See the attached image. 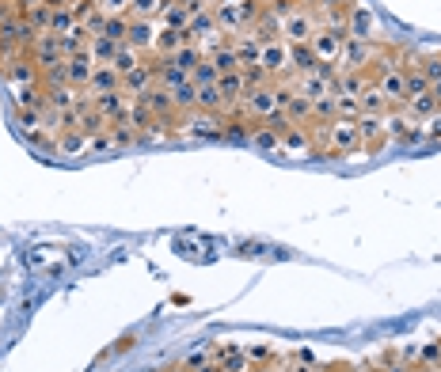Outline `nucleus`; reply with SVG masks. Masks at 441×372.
I'll list each match as a JSON object with an SVG mask.
<instances>
[{
    "mask_svg": "<svg viewBox=\"0 0 441 372\" xmlns=\"http://www.w3.org/2000/svg\"><path fill=\"white\" fill-rule=\"evenodd\" d=\"M316 31H319V19H316V12H304V8H293V12L282 19V42H289V46L312 42Z\"/></svg>",
    "mask_w": 441,
    "mask_h": 372,
    "instance_id": "1",
    "label": "nucleus"
},
{
    "mask_svg": "<svg viewBox=\"0 0 441 372\" xmlns=\"http://www.w3.org/2000/svg\"><path fill=\"white\" fill-rule=\"evenodd\" d=\"M350 35H346V27H319L316 35H312V53L324 65H339V53H343V42H346Z\"/></svg>",
    "mask_w": 441,
    "mask_h": 372,
    "instance_id": "2",
    "label": "nucleus"
},
{
    "mask_svg": "<svg viewBox=\"0 0 441 372\" xmlns=\"http://www.w3.org/2000/svg\"><path fill=\"white\" fill-rule=\"evenodd\" d=\"M373 58H377V46L373 42H361V38H346L343 42V53H339V72H366Z\"/></svg>",
    "mask_w": 441,
    "mask_h": 372,
    "instance_id": "3",
    "label": "nucleus"
},
{
    "mask_svg": "<svg viewBox=\"0 0 441 372\" xmlns=\"http://www.w3.org/2000/svg\"><path fill=\"white\" fill-rule=\"evenodd\" d=\"M186 133L198 141H225V118L217 111H191L186 118Z\"/></svg>",
    "mask_w": 441,
    "mask_h": 372,
    "instance_id": "4",
    "label": "nucleus"
},
{
    "mask_svg": "<svg viewBox=\"0 0 441 372\" xmlns=\"http://www.w3.org/2000/svg\"><path fill=\"white\" fill-rule=\"evenodd\" d=\"M289 42H282V38H274V42H262V53H259V65L267 69V76L274 80V76H282V72H293V58H289Z\"/></svg>",
    "mask_w": 441,
    "mask_h": 372,
    "instance_id": "5",
    "label": "nucleus"
},
{
    "mask_svg": "<svg viewBox=\"0 0 441 372\" xmlns=\"http://www.w3.org/2000/svg\"><path fill=\"white\" fill-rule=\"evenodd\" d=\"M312 148H316L312 126H289V129H282V156H312Z\"/></svg>",
    "mask_w": 441,
    "mask_h": 372,
    "instance_id": "6",
    "label": "nucleus"
},
{
    "mask_svg": "<svg viewBox=\"0 0 441 372\" xmlns=\"http://www.w3.org/2000/svg\"><path fill=\"white\" fill-rule=\"evenodd\" d=\"M95 111L107 118L110 126L115 122H126V111H129V95L126 92H103V95H92Z\"/></svg>",
    "mask_w": 441,
    "mask_h": 372,
    "instance_id": "7",
    "label": "nucleus"
},
{
    "mask_svg": "<svg viewBox=\"0 0 441 372\" xmlns=\"http://www.w3.org/2000/svg\"><path fill=\"white\" fill-rule=\"evenodd\" d=\"M92 72H95V61H92V53H73V58H65V76H69V84L80 92V87L92 84Z\"/></svg>",
    "mask_w": 441,
    "mask_h": 372,
    "instance_id": "8",
    "label": "nucleus"
},
{
    "mask_svg": "<svg viewBox=\"0 0 441 372\" xmlns=\"http://www.w3.org/2000/svg\"><path fill=\"white\" fill-rule=\"evenodd\" d=\"M403 72H407V69H388V72H381L377 80H373V84L381 87V95H384V99H388V106H403V103H407Z\"/></svg>",
    "mask_w": 441,
    "mask_h": 372,
    "instance_id": "9",
    "label": "nucleus"
},
{
    "mask_svg": "<svg viewBox=\"0 0 441 372\" xmlns=\"http://www.w3.org/2000/svg\"><path fill=\"white\" fill-rule=\"evenodd\" d=\"M8 84H16V87H42V72H38V65L27 58H16L12 65H8Z\"/></svg>",
    "mask_w": 441,
    "mask_h": 372,
    "instance_id": "10",
    "label": "nucleus"
},
{
    "mask_svg": "<svg viewBox=\"0 0 441 372\" xmlns=\"http://www.w3.org/2000/svg\"><path fill=\"white\" fill-rule=\"evenodd\" d=\"M141 103H145V106H149V111H152V118H160V122H164V126H168V118L175 114V103H171V92H168V87H160V84H152V87H149V92H145V95H141Z\"/></svg>",
    "mask_w": 441,
    "mask_h": 372,
    "instance_id": "11",
    "label": "nucleus"
},
{
    "mask_svg": "<svg viewBox=\"0 0 441 372\" xmlns=\"http://www.w3.org/2000/svg\"><path fill=\"white\" fill-rule=\"evenodd\" d=\"M373 31H377V16H373L369 8H350L346 35L350 38H361V42H373Z\"/></svg>",
    "mask_w": 441,
    "mask_h": 372,
    "instance_id": "12",
    "label": "nucleus"
},
{
    "mask_svg": "<svg viewBox=\"0 0 441 372\" xmlns=\"http://www.w3.org/2000/svg\"><path fill=\"white\" fill-rule=\"evenodd\" d=\"M191 31H171V27H160L156 31V46H152V53H156V58H171L175 50H183V46H191Z\"/></svg>",
    "mask_w": 441,
    "mask_h": 372,
    "instance_id": "13",
    "label": "nucleus"
},
{
    "mask_svg": "<svg viewBox=\"0 0 441 372\" xmlns=\"http://www.w3.org/2000/svg\"><path fill=\"white\" fill-rule=\"evenodd\" d=\"M152 84H156V72L149 69V61H141L134 72H126V76H122V92L129 95V99H141V95H145Z\"/></svg>",
    "mask_w": 441,
    "mask_h": 372,
    "instance_id": "14",
    "label": "nucleus"
},
{
    "mask_svg": "<svg viewBox=\"0 0 441 372\" xmlns=\"http://www.w3.org/2000/svg\"><path fill=\"white\" fill-rule=\"evenodd\" d=\"M217 87H220V99H225V106H236V103H244V95H248V80H244V72H220L217 76Z\"/></svg>",
    "mask_w": 441,
    "mask_h": 372,
    "instance_id": "15",
    "label": "nucleus"
},
{
    "mask_svg": "<svg viewBox=\"0 0 441 372\" xmlns=\"http://www.w3.org/2000/svg\"><path fill=\"white\" fill-rule=\"evenodd\" d=\"M233 50H236V58H240V69L244 65H259V53H262V38L255 35V31H240V35L233 38Z\"/></svg>",
    "mask_w": 441,
    "mask_h": 372,
    "instance_id": "16",
    "label": "nucleus"
},
{
    "mask_svg": "<svg viewBox=\"0 0 441 372\" xmlns=\"http://www.w3.org/2000/svg\"><path fill=\"white\" fill-rule=\"evenodd\" d=\"M126 42H129L137 53H152V46H156V27H152V19H129Z\"/></svg>",
    "mask_w": 441,
    "mask_h": 372,
    "instance_id": "17",
    "label": "nucleus"
},
{
    "mask_svg": "<svg viewBox=\"0 0 441 372\" xmlns=\"http://www.w3.org/2000/svg\"><path fill=\"white\" fill-rule=\"evenodd\" d=\"M103 92H122V76L110 69V65H95L92 84H87V99H92V95H103Z\"/></svg>",
    "mask_w": 441,
    "mask_h": 372,
    "instance_id": "18",
    "label": "nucleus"
},
{
    "mask_svg": "<svg viewBox=\"0 0 441 372\" xmlns=\"http://www.w3.org/2000/svg\"><path fill=\"white\" fill-rule=\"evenodd\" d=\"M42 92H46V106H50V111H76V103H80V92H76L73 84L42 87Z\"/></svg>",
    "mask_w": 441,
    "mask_h": 372,
    "instance_id": "19",
    "label": "nucleus"
},
{
    "mask_svg": "<svg viewBox=\"0 0 441 372\" xmlns=\"http://www.w3.org/2000/svg\"><path fill=\"white\" fill-rule=\"evenodd\" d=\"M437 111H441V106L434 103V95H430V92H426V95H411V99L403 103V114L415 118V122H430Z\"/></svg>",
    "mask_w": 441,
    "mask_h": 372,
    "instance_id": "20",
    "label": "nucleus"
},
{
    "mask_svg": "<svg viewBox=\"0 0 441 372\" xmlns=\"http://www.w3.org/2000/svg\"><path fill=\"white\" fill-rule=\"evenodd\" d=\"M369 84H373V80H369L366 72H346V69H343V72L335 76V84H331V92H335V95H361Z\"/></svg>",
    "mask_w": 441,
    "mask_h": 372,
    "instance_id": "21",
    "label": "nucleus"
},
{
    "mask_svg": "<svg viewBox=\"0 0 441 372\" xmlns=\"http://www.w3.org/2000/svg\"><path fill=\"white\" fill-rule=\"evenodd\" d=\"M346 16L350 4H343V0H319L316 8V19H324V27H346Z\"/></svg>",
    "mask_w": 441,
    "mask_h": 372,
    "instance_id": "22",
    "label": "nucleus"
},
{
    "mask_svg": "<svg viewBox=\"0 0 441 372\" xmlns=\"http://www.w3.org/2000/svg\"><path fill=\"white\" fill-rule=\"evenodd\" d=\"M251 148H259V152H282V133L274 126L267 122H259L255 129H251V141H248Z\"/></svg>",
    "mask_w": 441,
    "mask_h": 372,
    "instance_id": "23",
    "label": "nucleus"
},
{
    "mask_svg": "<svg viewBox=\"0 0 441 372\" xmlns=\"http://www.w3.org/2000/svg\"><path fill=\"white\" fill-rule=\"evenodd\" d=\"M358 133H361V145L366 148H377V141L384 137V114H361Z\"/></svg>",
    "mask_w": 441,
    "mask_h": 372,
    "instance_id": "24",
    "label": "nucleus"
},
{
    "mask_svg": "<svg viewBox=\"0 0 441 372\" xmlns=\"http://www.w3.org/2000/svg\"><path fill=\"white\" fill-rule=\"evenodd\" d=\"M126 126H129V129H134V133L141 137V133H145V129H152V126H156V118H152V111H149V106L141 103V99H129V111H126Z\"/></svg>",
    "mask_w": 441,
    "mask_h": 372,
    "instance_id": "25",
    "label": "nucleus"
},
{
    "mask_svg": "<svg viewBox=\"0 0 441 372\" xmlns=\"http://www.w3.org/2000/svg\"><path fill=\"white\" fill-rule=\"evenodd\" d=\"M285 118H289L293 126H308L312 122V99L301 95V92H293V99L285 103Z\"/></svg>",
    "mask_w": 441,
    "mask_h": 372,
    "instance_id": "26",
    "label": "nucleus"
},
{
    "mask_svg": "<svg viewBox=\"0 0 441 372\" xmlns=\"http://www.w3.org/2000/svg\"><path fill=\"white\" fill-rule=\"evenodd\" d=\"M118 46H122V42H115L107 35H95L92 42H87V53H92L95 65H110V61H115V53H118Z\"/></svg>",
    "mask_w": 441,
    "mask_h": 372,
    "instance_id": "27",
    "label": "nucleus"
},
{
    "mask_svg": "<svg viewBox=\"0 0 441 372\" xmlns=\"http://www.w3.org/2000/svg\"><path fill=\"white\" fill-rule=\"evenodd\" d=\"M84 148H87V137L80 133V129H69V133H58V145H53V152H58V156H80Z\"/></svg>",
    "mask_w": 441,
    "mask_h": 372,
    "instance_id": "28",
    "label": "nucleus"
},
{
    "mask_svg": "<svg viewBox=\"0 0 441 372\" xmlns=\"http://www.w3.org/2000/svg\"><path fill=\"white\" fill-rule=\"evenodd\" d=\"M289 58H293V72H301V76H308V72H316V69H319V58L312 53V46H308V42L293 46V50H289Z\"/></svg>",
    "mask_w": 441,
    "mask_h": 372,
    "instance_id": "29",
    "label": "nucleus"
},
{
    "mask_svg": "<svg viewBox=\"0 0 441 372\" xmlns=\"http://www.w3.org/2000/svg\"><path fill=\"white\" fill-rule=\"evenodd\" d=\"M335 118H339V95L335 92L312 99V122H335Z\"/></svg>",
    "mask_w": 441,
    "mask_h": 372,
    "instance_id": "30",
    "label": "nucleus"
},
{
    "mask_svg": "<svg viewBox=\"0 0 441 372\" xmlns=\"http://www.w3.org/2000/svg\"><path fill=\"white\" fill-rule=\"evenodd\" d=\"M141 65V53L129 46V42H122V46H118V53H115V61H110V69H115L118 76H126V72H134Z\"/></svg>",
    "mask_w": 441,
    "mask_h": 372,
    "instance_id": "31",
    "label": "nucleus"
},
{
    "mask_svg": "<svg viewBox=\"0 0 441 372\" xmlns=\"http://www.w3.org/2000/svg\"><path fill=\"white\" fill-rule=\"evenodd\" d=\"M171 65H175V69H183L186 76H191L194 69H198V65H202V50H198L194 46V42H191V46H183V50H175L171 53V58H168Z\"/></svg>",
    "mask_w": 441,
    "mask_h": 372,
    "instance_id": "32",
    "label": "nucleus"
},
{
    "mask_svg": "<svg viewBox=\"0 0 441 372\" xmlns=\"http://www.w3.org/2000/svg\"><path fill=\"white\" fill-rule=\"evenodd\" d=\"M168 0H129V19H160Z\"/></svg>",
    "mask_w": 441,
    "mask_h": 372,
    "instance_id": "33",
    "label": "nucleus"
},
{
    "mask_svg": "<svg viewBox=\"0 0 441 372\" xmlns=\"http://www.w3.org/2000/svg\"><path fill=\"white\" fill-rule=\"evenodd\" d=\"M358 103H361V114H384V111H388V99L381 95L377 84H369L366 92L358 95Z\"/></svg>",
    "mask_w": 441,
    "mask_h": 372,
    "instance_id": "34",
    "label": "nucleus"
},
{
    "mask_svg": "<svg viewBox=\"0 0 441 372\" xmlns=\"http://www.w3.org/2000/svg\"><path fill=\"white\" fill-rule=\"evenodd\" d=\"M186 31H191V38H194V42H198V38H206V35H213V31H220V27H217V19H213V8H209V12L191 16Z\"/></svg>",
    "mask_w": 441,
    "mask_h": 372,
    "instance_id": "35",
    "label": "nucleus"
},
{
    "mask_svg": "<svg viewBox=\"0 0 441 372\" xmlns=\"http://www.w3.org/2000/svg\"><path fill=\"white\" fill-rule=\"evenodd\" d=\"M297 92H301V95H308V99H319V95H327V92H331V80H324L319 72H308V76H301V84H297Z\"/></svg>",
    "mask_w": 441,
    "mask_h": 372,
    "instance_id": "36",
    "label": "nucleus"
},
{
    "mask_svg": "<svg viewBox=\"0 0 441 372\" xmlns=\"http://www.w3.org/2000/svg\"><path fill=\"white\" fill-rule=\"evenodd\" d=\"M73 27H80V19L73 16V8H53V16H50V35H69Z\"/></svg>",
    "mask_w": 441,
    "mask_h": 372,
    "instance_id": "37",
    "label": "nucleus"
},
{
    "mask_svg": "<svg viewBox=\"0 0 441 372\" xmlns=\"http://www.w3.org/2000/svg\"><path fill=\"white\" fill-rule=\"evenodd\" d=\"M220 106H225V99H220L217 84H202V87H198V106H194V111H217L220 114Z\"/></svg>",
    "mask_w": 441,
    "mask_h": 372,
    "instance_id": "38",
    "label": "nucleus"
},
{
    "mask_svg": "<svg viewBox=\"0 0 441 372\" xmlns=\"http://www.w3.org/2000/svg\"><path fill=\"white\" fill-rule=\"evenodd\" d=\"M171 103H175V111H194L198 106V87H194V80H186V84H179L171 92Z\"/></svg>",
    "mask_w": 441,
    "mask_h": 372,
    "instance_id": "39",
    "label": "nucleus"
},
{
    "mask_svg": "<svg viewBox=\"0 0 441 372\" xmlns=\"http://www.w3.org/2000/svg\"><path fill=\"white\" fill-rule=\"evenodd\" d=\"M217 365H220V372H248V354H244V349H233V346H228V349H220V361H217Z\"/></svg>",
    "mask_w": 441,
    "mask_h": 372,
    "instance_id": "40",
    "label": "nucleus"
},
{
    "mask_svg": "<svg viewBox=\"0 0 441 372\" xmlns=\"http://www.w3.org/2000/svg\"><path fill=\"white\" fill-rule=\"evenodd\" d=\"M160 23H164V27H171V31H183L186 23H191V12H186V8L179 4V0H175V4H168V8H164Z\"/></svg>",
    "mask_w": 441,
    "mask_h": 372,
    "instance_id": "41",
    "label": "nucleus"
},
{
    "mask_svg": "<svg viewBox=\"0 0 441 372\" xmlns=\"http://www.w3.org/2000/svg\"><path fill=\"white\" fill-rule=\"evenodd\" d=\"M50 16H53V8H46V4L38 0V4H31V8H27V16H23V19L38 31V35H42V31H50Z\"/></svg>",
    "mask_w": 441,
    "mask_h": 372,
    "instance_id": "42",
    "label": "nucleus"
},
{
    "mask_svg": "<svg viewBox=\"0 0 441 372\" xmlns=\"http://www.w3.org/2000/svg\"><path fill=\"white\" fill-rule=\"evenodd\" d=\"M228 42H233V38H228V35H225V31H213V35H206V38H198V42H194V46H198V50H202V58H213V53H217V50H225V46H228Z\"/></svg>",
    "mask_w": 441,
    "mask_h": 372,
    "instance_id": "43",
    "label": "nucleus"
},
{
    "mask_svg": "<svg viewBox=\"0 0 441 372\" xmlns=\"http://www.w3.org/2000/svg\"><path fill=\"white\" fill-rule=\"evenodd\" d=\"M209 61L217 65V72H236V69H240V58H236L233 42H228L225 50H217V53H213V58H209Z\"/></svg>",
    "mask_w": 441,
    "mask_h": 372,
    "instance_id": "44",
    "label": "nucleus"
},
{
    "mask_svg": "<svg viewBox=\"0 0 441 372\" xmlns=\"http://www.w3.org/2000/svg\"><path fill=\"white\" fill-rule=\"evenodd\" d=\"M403 87H407V99H411V95H426L430 92V80L418 69H407L403 72Z\"/></svg>",
    "mask_w": 441,
    "mask_h": 372,
    "instance_id": "45",
    "label": "nucleus"
},
{
    "mask_svg": "<svg viewBox=\"0 0 441 372\" xmlns=\"http://www.w3.org/2000/svg\"><path fill=\"white\" fill-rule=\"evenodd\" d=\"M103 35L115 38V42H126V35H129V16H107Z\"/></svg>",
    "mask_w": 441,
    "mask_h": 372,
    "instance_id": "46",
    "label": "nucleus"
},
{
    "mask_svg": "<svg viewBox=\"0 0 441 372\" xmlns=\"http://www.w3.org/2000/svg\"><path fill=\"white\" fill-rule=\"evenodd\" d=\"M217 65L209 61V58H202V65H198V69L191 72V80H194V87H202V84H217Z\"/></svg>",
    "mask_w": 441,
    "mask_h": 372,
    "instance_id": "47",
    "label": "nucleus"
},
{
    "mask_svg": "<svg viewBox=\"0 0 441 372\" xmlns=\"http://www.w3.org/2000/svg\"><path fill=\"white\" fill-rule=\"evenodd\" d=\"M339 118H350V122H358V118H361L358 95H339Z\"/></svg>",
    "mask_w": 441,
    "mask_h": 372,
    "instance_id": "48",
    "label": "nucleus"
},
{
    "mask_svg": "<svg viewBox=\"0 0 441 372\" xmlns=\"http://www.w3.org/2000/svg\"><path fill=\"white\" fill-rule=\"evenodd\" d=\"M244 80H248V87H267L270 84V76H267V69H262V65H244Z\"/></svg>",
    "mask_w": 441,
    "mask_h": 372,
    "instance_id": "49",
    "label": "nucleus"
},
{
    "mask_svg": "<svg viewBox=\"0 0 441 372\" xmlns=\"http://www.w3.org/2000/svg\"><path fill=\"white\" fill-rule=\"evenodd\" d=\"M411 69H418V72H423L430 84H434V80H441V58H423V61H415Z\"/></svg>",
    "mask_w": 441,
    "mask_h": 372,
    "instance_id": "50",
    "label": "nucleus"
},
{
    "mask_svg": "<svg viewBox=\"0 0 441 372\" xmlns=\"http://www.w3.org/2000/svg\"><path fill=\"white\" fill-rule=\"evenodd\" d=\"M110 141H115V145H137V133H134L126 122H115V129H110Z\"/></svg>",
    "mask_w": 441,
    "mask_h": 372,
    "instance_id": "51",
    "label": "nucleus"
},
{
    "mask_svg": "<svg viewBox=\"0 0 441 372\" xmlns=\"http://www.w3.org/2000/svg\"><path fill=\"white\" fill-rule=\"evenodd\" d=\"M103 16H129V0H95Z\"/></svg>",
    "mask_w": 441,
    "mask_h": 372,
    "instance_id": "52",
    "label": "nucleus"
},
{
    "mask_svg": "<svg viewBox=\"0 0 441 372\" xmlns=\"http://www.w3.org/2000/svg\"><path fill=\"white\" fill-rule=\"evenodd\" d=\"M407 126H411V122H407V114H388V118H384V133L395 137V141H400V133Z\"/></svg>",
    "mask_w": 441,
    "mask_h": 372,
    "instance_id": "53",
    "label": "nucleus"
},
{
    "mask_svg": "<svg viewBox=\"0 0 441 372\" xmlns=\"http://www.w3.org/2000/svg\"><path fill=\"white\" fill-rule=\"evenodd\" d=\"M42 114H46V111H19V114H16V122H19V126H23L27 133H31L35 126H42Z\"/></svg>",
    "mask_w": 441,
    "mask_h": 372,
    "instance_id": "54",
    "label": "nucleus"
},
{
    "mask_svg": "<svg viewBox=\"0 0 441 372\" xmlns=\"http://www.w3.org/2000/svg\"><path fill=\"white\" fill-rule=\"evenodd\" d=\"M423 361H426V365H441V342L423 346Z\"/></svg>",
    "mask_w": 441,
    "mask_h": 372,
    "instance_id": "55",
    "label": "nucleus"
},
{
    "mask_svg": "<svg viewBox=\"0 0 441 372\" xmlns=\"http://www.w3.org/2000/svg\"><path fill=\"white\" fill-rule=\"evenodd\" d=\"M426 141H434V145L441 141V111H437V114L426 122Z\"/></svg>",
    "mask_w": 441,
    "mask_h": 372,
    "instance_id": "56",
    "label": "nucleus"
},
{
    "mask_svg": "<svg viewBox=\"0 0 441 372\" xmlns=\"http://www.w3.org/2000/svg\"><path fill=\"white\" fill-rule=\"evenodd\" d=\"M179 4H183L191 16H198V12H209V0H179Z\"/></svg>",
    "mask_w": 441,
    "mask_h": 372,
    "instance_id": "57",
    "label": "nucleus"
},
{
    "mask_svg": "<svg viewBox=\"0 0 441 372\" xmlns=\"http://www.w3.org/2000/svg\"><path fill=\"white\" fill-rule=\"evenodd\" d=\"M206 361H209V357L202 354V349H198V354H191V357H186V372H191V368H202Z\"/></svg>",
    "mask_w": 441,
    "mask_h": 372,
    "instance_id": "58",
    "label": "nucleus"
},
{
    "mask_svg": "<svg viewBox=\"0 0 441 372\" xmlns=\"http://www.w3.org/2000/svg\"><path fill=\"white\" fill-rule=\"evenodd\" d=\"M46 8H73V0H42Z\"/></svg>",
    "mask_w": 441,
    "mask_h": 372,
    "instance_id": "59",
    "label": "nucleus"
},
{
    "mask_svg": "<svg viewBox=\"0 0 441 372\" xmlns=\"http://www.w3.org/2000/svg\"><path fill=\"white\" fill-rule=\"evenodd\" d=\"M430 95H434V103L441 106V80H434V84H430Z\"/></svg>",
    "mask_w": 441,
    "mask_h": 372,
    "instance_id": "60",
    "label": "nucleus"
},
{
    "mask_svg": "<svg viewBox=\"0 0 441 372\" xmlns=\"http://www.w3.org/2000/svg\"><path fill=\"white\" fill-rule=\"evenodd\" d=\"M191 372H220V365H213V361H206L202 368H191Z\"/></svg>",
    "mask_w": 441,
    "mask_h": 372,
    "instance_id": "61",
    "label": "nucleus"
},
{
    "mask_svg": "<svg viewBox=\"0 0 441 372\" xmlns=\"http://www.w3.org/2000/svg\"><path fill=\"white\" fill-rule=\"evenodd\" d=\"M4 4H19V0H4Z\"/></svg>",
    "mask_w": 441,
    "mask_h": 372,
    "instance_id": "62",
    "label": "nucleus"
},
{
    "mask_svg": "<svg viewBox=\"0 0 441 372\" xmlns=\"http://www.w3.org/2000/svg\"><path fill=\"white\" fill-rule=\"evenodd\" d=\"M301 372H316V368H301Z\"/></svg>",
    "mask_w": 441,
    "mask_h": 372,
    "instance_id": "63",
    "label": "nucleus"
}]
</instances>
